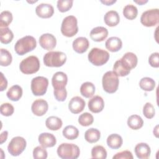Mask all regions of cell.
Wrapping results in <instances>:
<instances>
[{
  "mask_svg": "<svg viewBox=\"0 0 159 159\" xmlns=\"http://www.w3.org/2000/svg\"><path fill=\"white\" fill-rule=\"evenodd\" d=\"M63 135L68 140H74L76 139L79 135L78 129L71 125L66 126L62 132Z\"/></svg>",
  "mask_w": 159,
  "mask_h": 159,
  "instance_id": "30",
  "label": "cell"
},
{
  "mask_svg": "<svg viewBox=\"0 0 159 159\" xmlns=\"http://www.w3.org/2000/svg\"><path fill=\"white\" fill-rule=\"evenodd\" d=\"M6 94L10 100L12 101H17L22 96V89L17 84L13 85L8 89Z\"/></svg>",
  "mask_w": 159,
  "mask_h": 159,
  "instance_id": "25",
  "label": "cell"
},
{
  "mask_svg": "<svg viewBox=\"0 0 159 159\" xmlns=\"http://www.w3.org/2000/svg\"><path fill=\"white\" fill-rule=\"evenodd\" d=\"M43 63L48 67H60L63 66L66 61L65 53L59 51H50L43 56Z\"/></svg>",
  "mask_w": 159,
  "mask_h": 159,
  "instance_id": "2",
  "label": "cell"
},
{
  "mask_svg": "<svg viewBox=\"0 0 159 159\" xmlns=\"http://www.w3.org/2000/svg\"><path fill=\"white\" fill-rule=\"evenodd\" d=\"M116 2V0H104V1L101 0V2H102V4L106 5V6H111L112 4L115 3Z\"/></svg>",
  "mask_w": 159,
  "mask_h": 159,
  "instance_id": "48",
  "label": "cell"
},
{
  "mask_svg": "<svg viewBox=\"0 0 159 159\" xmlns=\"http://www.w3.org/2000/svg\"><path fill=\"white\" fill-rule=\"evenodd\" d=\"M155 84L154 80L149 77L142 78L139 82L140 88L145 91H151L153 90L155 87Z\"/></svg>",
  "mask_w": 159,
  "mask_h": 159,
  "instance_id": "32",
  "label": "cell"
},
{
  "mask_svg": "<svg viewBox=\"0 0 159 159\" xmlns=\"http://www.w3.org/2000/svg\"><path fill=\"white\" fill-rule=\"evenodd\" d=\"M26 145V140L24 138L20 136L13 137L7 146L8 152L12 156H19L24 151Z\"/></svg>",
  "mask_w": 159,
  "mask_h": 159,
  "instance_id": "9",
  "label": "cell"
},
{
  "mask_svg": "<svg viewBox=\"0 0 159 159\" xmlns=\"http://www.w3.org/2000/svg\"><path fill=\"white\" fill-rule=\"evenodd\" d=\"M135 2H136V3H137V4H139V5H142V4H145V3H146V2H148V1L147 0H146V1H143V0H140V1H134Z\"/></svg>",
  "mask_w": 159,
  "mask_h": 159,
  "instance_id": "49",
  "label": "cell"
},
{
  "mask_svg": "<svg viewBox=\"0 0 159 159\" xmlns=\"http://www.w3.org/2000/svg\"><path fill=\"white\" fill-rule=\"evenodd\" d=\"M140 22L145 27H153L159 23L158 9H152L145 11L142 14Z\"/></svg>",
  "mask_w": 159,
  "mask_h": 159,
  "instance_id": "10",
  "label": "cell"
},
{
  "mask_svg": "<svg viewBox=\"0 0 159 159\" xmlns=\"http://www.w3.org/2000/svg\"><path fill=\"white\" fill-rule=\"evenodd\" d=\"M12 14L9 11H4L0 14V27L1 28L7 27L12 20Z\"/></svg>",
  "mask_w": 159,
  "mask_h": 159,
  "instance_id": "37",
  "label": "cell"
},
{
  "mask_svg": "<svg viewBox=\"0 0 159 159\" xmlns=\"http://www.w3.org/2000/svg\"><path fill=\"white\" fill-rule=\"evenodd\" d=\"M158 56H159V53L158 52H155L150 55V56L148 58V62L151 66L154 68L159 67Z\"/></svg>",
  "mask_w": 159,
  "mask_h": 159,
  "instance_id": "45",
  "label": "cell"
},
{
  "mask_svg": "<svg viewBox=\"0 0 159 159\" xmlns=\"http://www.w3.org/2000/svg\"><path fill=\"white\" fill-rule=\"evenodd\" d=\"M7 135H8V132L6 130H5L1 133V136H0V140H1L0 143L1 144H2L4 142H6V140H7Z\"/></svg>",
  "mask_w": 159,
  "mask_h": 159,
  "instance_id": "47",
  "label": "cell"
},
{
  "mask_svg": "<svg viewBox=\"0 0 159 159\" xmlns=\"http://www.w3.org/2000/svg\"><path fill=\"white\" fill-rule=\"evenodd\" d=\"M94 117L89 112H84L81 114L78 117L79 124L84 127H87L93 123Z\"/></svg>",
  "mask_w": 159,
  "mask_h": 159,
  "instance_id": "38",
  "label": "cell"
},
{
  "mask_svg": "<svg viewBox=\"0 0 159 159\" xmlns=\"http://www.w3.org/2000/svg\"><path fill=\"white\" fill-rule=\"evenodd\" d=\"M135 153L138 158L147 159L148 158L151 153L150 147L146 143H139L135 147Z\"/></svg>",
  "mask_w": 159,
  "mask_h": 159,
  "instance_id": "21",
  "label": "cell"
},
{
  "mask_svg": "<svg viewBox=\"0 0 159 159\" xmlns=\"http://www.w3.org/2000/svg\"><path fill=\"white\" fill-rule=\"evenodd\" d=\"M108 35V30L106 28L98 26L93 28L90 32L91 39L95 42H102L104 40Z\"/></svg>",
  "mask_w": 159,
  "mask_h": 159,
  "instance_id": "17",
  "label": "cell"
},
{
  "mask_svg": "<svg viewBox=\"0 0 159 159\" xmlns=\"http://www.w3.org/2000/svg\"><path fill=\"white\" fill-rule=\"evenodd\" d=\"M35 12L36 14L41 18H50L54 13V8L51 4L41 3L36 7Z\"/></svg>",
  "mask_w": 159,
  "mask_h": 159,
  "instance_id": "15",
  "label": "cell"
},
{
  "mask_svg": "<svg viewBox=\"0 0 159 159\" xmlns=\"http://www.w3.org/2000/svg\"><path fill=\"white\" fill-rule=\"evenodd\" d=\"M80 93L83 96L86 98H91L95 93V86L94 84L89 81L83 83L80 87Z\"/></svg>",
  "mask_w": 159,
  "mask_h": 159,
  "instance_id": "27",
  "label": "cell"
},
{
  "mask_svg": "<svg viewBox=\"0 0 159 159\" xmlns=\"http://www.w3.org/2000/svg\"><path fill=\"white\" fill-rule=\"evenodd\" d=\"M53 94L55 99L58 101L60 102L64 101L67 97V91L65 88L60 89H54Z\"/></svg>",
  "mask_w": 159,
  "mask_h": 159,
  "instance_id": "43",
  "label": "cell"
},
{
  "mask_svg": "<svg viewBox=\"0 0 159 159\" xmlns=\"http://www.w3.org/2000/svg\"><path fill=\"white\" fill-rule=\"evenodd\" d=\"M91 157L93 158L105 159L107 157V152L101 145H96L91 150Z\"/></svg>",
  "mask_w": 159,
  "mask_h": 159,
  "instance_id": "36",
  "label": "cell"
},
{
  "mask_svg": "<svg viewBox=\"0 0 159 159\" xmlns=\"http://www.w3.org/2000/svg\"><path fill=\"white\" fill-rule=\"evenodd\" d=\"M85 104V101L83 98L80 96H75L70 101L68 108L71 113L78 114L83 111Z\"/></svg>",
  "mask_w": 159,
  "mask_h": 159,
  "instance_id": "14",
  "label": "cell"
},
{
  "mask_svg": "<svg viewBox=\"0 0 159 159\" xmlns=\"http://www.w3.org/2000/svg\"><path fill=\"white\" fill-rule=\"evenodd\" d=\"M1 114L4 116H11L14 111V106L8 102L3 103L1 105L0 107Z\"/></svg>",
  "mask_w": 159,
  "mask_h": 159,
  "instance_id": "42",
  "label": "cell"
},
{
  "mask_svg": "<svg viewBox=\"0 0 159 159\" xmlns=\"http://www.w3.org/2000/svg\"><path fill=\"white\" fill-rule=\"evenodd\" d=\"M105 24L109 27L117 25L120 21V17L118 12L116 11H109L107 12L104 17Z\"/></svg>",
  "mask_w": 159,
  "mask_h": 159,
  "instance_id": "23",
  "label": "cell"
},
{
  "mask_svg": "<svg viewBox=\"0 0 159 159\" xmlns=\"http://www.w3.org/2000/svg\"><path fill=\"white\" fill-rule=\"evenodd\" d=\"M109 53L106 50L99 48H93L88 53L89 61L95 66H102L109 59Z\"/></svg>",
  "mask_w": 159,
  "mask_h": 159,
  "instance_id": "6",
  "label": "cell"
},
{
  "mask_svg": "<svg viewBox=\"0 0 159 159\" xmlns=\"http://www.w3.org/2000/svg\"><path fill=\"white\" fill-rule=\"evenodd\" d=\"M127 125L131 129L138 130L142 127L143 120L140 116L132 115L127 119Z\"/></svg>",
  "mask_w": 159,
  "mask_h": 159,
  "instance_id": "29",
  "label": "cell"
},
{
  "mask_svg": "<svg viewBox=\"0 0 159 159\" xmlns=\"http://www.w3.org/2000/svg\"><path fill=\"white\" fill-rule=\"evenodd\" d=\"M101 137L100 131L95 128H90L88 129L84 134L85 140L91 143L97 142Z\"/></svg>",
  "mask_w": 159,
  "mask_h": 159,
  "instance_id": "28",
  "label": "cell"
},
{
  "mask_svg": "<svg viewBox=\"0 0 159 159\" xmlns=\"http://www.w3.org/2000/svg\"><path fill=\"white\" fill-rule=\"evenodd\" d=\"M119 84V80L118 76L113 71H108L103 75L102 84L104 90L106 93H115L118 89Z\"/></svg>",
  "mask_w": 159,
  "mask_h": 159,
  "instance_id": "4",
  "label": "cell"
},
{
  "mask_svg": "<svg viewBox=\"0 0 159 159\" xmlns=\"http://www.w3.org/2000/svg\"><path fill=\"white\" fill-rule=\"evenodd\" d=\"M39 142L44 148L53 147L57 143V140L55 137L50 133L43 132L39 135Z\"/></svg>",
  "mask_w": 159,
  "mask_h": 159,
  "instance_id": "20",
  "label": "cell"
},
{
  "mask_svg": "<svg viewBox=\"0 0 159 159\" xmlns=\"http://www.w3.org/2000/svg\"><path fill=\"white\" fill-rule=\"evenodd\" d=\"M48 105L45 99H39L34 101L32 104L31 109L33 114L37 116H43L48 111Z\"/></svg>",
  "mask_w": 159,
  "mask_h": 159,
  "instance_id": "12",
  "label": "cell"
},
{
  "mask_svg": "<svg viewBox=\"0 0 159 159\" xmlns=\"http://www.w3.org/2000/svg\"><path fill=\"white\" fill-rule=\"evenodd\" d=\"M133 158L132 153L129 150H124L117 153L112 157L113 159H133Z\"/></svg>",
  "mask_w": 159,
  "mask_h": 159,
  "instance_id": "44",
  "label": "cell"
},
{
  "mask_svg": "<svg viewBox=\"0 0 159 159\" xmlns=\"http://www.w3.org/2000/svg\"><path fill=\"white\" fill-rule=\"evenodd\" d=\"M68 82V77L66 73L62 71L56 72L52 79V84L54 89L65 88Z\"/></svg>",
  "mask_w": 159,
  "mask_h": 159,
  "instance_id": "11",
  "label": "cell"
},
{
  "mask_svg": "<svg viewBox=\"0 0 159 159\" xmlns=\"http://www.w3.org/2000/svg\"><path fill=\"white\" fill-rule=\"evenodd\" d=\"M120 60L124 67L130 71L137 66L138 62L137 57L132 52L125 53Z\"/></svg>",
  "mask_w": 159,
  "mask_h": 159,
  "instance_id": "16",
  "label": "cell"
},
{
  "mask_svg": "<svg viewBox=\"0 0 159 159\" xmlns=\"http://www.w3.org/2000/svg\"><path fill=\"white\" fill-rule=\"evenodd\" d=\"M46 127L51 130H58L63 125L62 120L57 116H50L45 121Z\"/></svg>",
  "mask_w": 159,
  "mask_h": 159,
  "instance_id": "26",
  "label": "cell"
},
{
  "mask_svg": "<svg viewBox=\"0 0 159 159\" xmlns=\"http://www.w3.org/2000/svg\"><path fill=\"white\" fill-rule=\"evenodd\" d=\"M48 80L44 76H37L31 81V90L35 96H43L47 92Z\"/></svg>",
  "mask_w": 159,
  "mask_h": 159,
  "instance_id": "8",
  "label": "cell"
},
{
  "mask_svg": "<svg viewBox=\"0 0 159 159\" xmlns=\"http://www.w3.org/2000/svg\"><path fill=\"white\" fill-rule=\"evenodd\" d=\"M78 32V21L74 16H68L65 17L61 25V34L67 37H72Z\"/></svg>",
  "mask_w": 159,
  "mask_h": 159,
  "instance_id": "5",
  "label": "cell"
},
{
  "mask_svg": "<svg viewBox=\"0 0 159 159\" xmlns=\"http://www.w3.org/2000/svg\"><path fill=\"white\" fill-rule=\"evenodd\" d=\"M104 102L102 97L95 96L88 101V108L93 113H99L102 111Z\"/></svg>",
  "mask_w": 159,
  "mask_h": 159,
  "instance_id": "18",
  "label": "cell"
},
{
  "mask_svg": "<svg viewBox=\"0 0 159 159\" xmlns=\"http://www.w3.org/2000/svg\"><path fill=\"white\" fill-rule=\"evenodd\" d=\"M113 71L118 76H125L128 75L130 71L126 69L124 66L122 64L120 60H117L113 66Z\"/></svg>",
  "mask_w": 159,
  "mask_h": 159,
  "instance_id": "35",
  "label": "cell"
},
{
  "mask_svg": "<svg viewBox=\"0 0 159 159\" xmlns=\"http://www.w3.org/2000/svg\"><path fill=\"white\" fill-rule=\"evenodd\" d=\"M106 48L111 52H116L120 50L122 47L120 39L117 37H109L105 43Z\"/></svg>",
  "mask_w": 159,
  "mask_h": 159,
  "instance_id": "22",
  "label": "cell"
},
{
  "mask_svg": "<svg viewBox=\"0 0 159 159\" xmlns=\"http://www.w3.org/2000/svg\"><path fill=\"white\" fill-rule=\"evenodd\" d=\"M48 153L45 148L42 146H37L33 150V157L35 159H45L47 158Z\"/></svg>",
  "mask_w": 159,
  "mask_h": 159,
  "instance_id": "40",
  "label": "cell"
},
{
  "mask_svg": "<svg viewBox=\"0 0 159 159\" xmlns=\"http://www.w3.org/2000/svg\"><path fill=\"white\" fill-rule=\"evenodd\" d=\"M138 14V10L136 6L132 4H127L123 9L124 16L129 20L135 19Z\"/></svg>",
  "mask_w": 159,
  "mask_h": 159,
  "instance_id": "33",
  "label": "cell"
},
{
  "mask_svg": "<svg viewBox=\"0 0 159 159\" xmlns=\"http://www.w3.org/2000/svg\"><path fill=\"white\" fill-rule=\"evenodd\" d=\"M1 91H4V89H6L7 86V81L6 80V78L4 77V75L2 73H1Z\"/></svg>",
  "mask_w": 159,
  "mask_h": 159,
  "instance_id": "46",
  "label": "cell"
},
{
  "mask_svg": "<svg viewBox=\"0 0 159 159\" xmlns=\"http://www.w3.org/2000/svg\"><path fill=\"white\" fill-rule=\"evenodd\" d=\"M107 144L112 149L119 148L123 143L122 137L117 134H112L107 138Z\"/></svg>",
  "mask_w": 159,
  "mask_h": 159,
  "instance_id": "24",
  "label": "cell"
},
{
  "mask_svg": "<svg viewBox=\"0 0 159 159\" xmlns=\"http://www.w3.org/2000/svg\"><path fill=\"white\" fill-rule=\"evenodd\" d=\"M73 0H58L57 1V8L61 12L69 11L73 6Z\"/></svg>",
  "mask_w": 159,
  "mask_h": 159,
  "instance_id": "39",
  "label": "cell"
},
{
  "mask_svg": "<svg viewBox=\"0 0 159 159\" xmlns=\"http://www.w3.org/2000/svg\"><path fill=\"white\" fill-rule=\"evenodd\" d=\"M14 38V34L11 30L8 27L0 29V40L4 44L9 43Z\"/></svg>",
  "mask_w": 159,
  "mask_h": 159,
  "instance_id": "31",
  "label": "cell"
},
{
  "mask_svg": "<svg viewBox=\"0 0 159 159\" xmlns=\"http://www.w3.org/2000/svg\"><path fill=\"white\" fill-rule=\"evenodd\" d=\"M12 60L11 53L6 49L1 48L0 50V65L2 66H9Z\"/></svg>",
  "mask_w": 159,
  "mask_h": 159,
  "instance_id": "34",
  "label": "cell"
},
{
  "mask_svg": "<svg viewBox=\"0 0 159 159\" xmlns=\"http://www.w3.org/2000/svg\"><path fill=\"white\" fill-rule=\"evenodd\" d=\"M39 43L43 48L50 50L55 47L57 40L55 37L51 34H43L39 37Z\"/></svg>",
  "mask_w": 159,
  "mask_h": 159,
  "instance_id": "13",
  "label": "cell"
},
{
  "mask_svg": "<svg viewBox=\"0 0 159 159\" xmlns=\"http://www.w3.org/2000/svg\"><path fill=\"white\" fill-rule=\"evenodd\" d=\"M155 111L153 106L150 102H146L143 107V114L147 119H152L154 117Z\"/></svg>",
  "mask_w": 159,
  "mask_h": 159,
  "instance_id": "41",
  "label": "cell"
},
{
  "mask_svg": "<svg viewBox=\"0 0 159 159\" xmlns=\"http://www.w3.org/2000/svg\"><path fill=\"white\" fill-rule=\"evenodd\" d=\"M40 61L36 56L31 55L24 59L20 63L19 68L22 73L30 75L37 73L40 69Z\"/></svg>",
  "mask_w": 159,
  "mask_h": 159,
  "instance_id": "7",
  "label": "cell"
},
{
  "mask_svg": "<svg viewBox=\"0 0 159 159\" xmlns=\"http://www.w3.org/2000/svg\"><path fill=\"white\" fill-rule=\"evenodd\" d=\"M58 157L62 159H76L80 154L79 147L73 143H63L57 150Z\"/></svg>",
  "mask_w": 159,
  "mask_h": 159,
  "instance_id": "3",
  "label": "cell"
},
{
  "mask_svg": "<svg viewBox=\"0 0 159 159\" xmlns=\"http://www.w3.org/2000/svg\"><path fill=\"white\" fill-rule=\"evenodd\" d=\"M37 46L35 39L30 35H26L19 39L14 46V50L19 55H24L32 51Z\"/></svg>",
  "mask_w": 159,
  "mask_h": 159,
  "instance_id": "1",
  "label": "cell"
},
{
  "mask_svg": "<svg viewBox=\"0 0 159 159\" xmlns=\"http://www.w3.org/2000/svg\"><path fill=\"white\" fill-rule=\"evenodd\" d=\"M73 50L78 53H83L88 50L89 46V42L87 38L80 37L76 38L72 43Z\"/></svg>",
  "mask_w": 159,
  "mask_h": 159,
  "instance_id": "19",
  "label": "cell"
}]
</instances>
